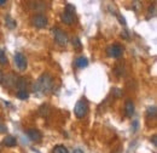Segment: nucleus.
<instances>
[{
  "label": "nucleus",
  "instance_id": "obj_1",
  "mask_svg": "<svg viewBox=\"0 0 157 153\" xmlns=\"http://www.w3.org/2000/svg\"><path fill=\"white\" fill-rule=\"evenodd\" d=\"M53 86V79L48 73H44L38 78V80L34 83L33 85V91L36 94L41 95H46L51 91Z\"/></svg>",
  "mask_w": 157,
  "mask_h": 153
},
{
  "label": "nucleus",
  "instance_id": "obj_2",
  "mask_svg": "<svg viewBox=\"0 0 157 153\" xmlns=\"http://www.w3.org/2000/svg\"><path fill=\"white\" fill-rule=\"evenodd\" d=\"M74 113L80 119L81 118H85L87 115V113H88V102H87V100L85 97L80 98L78 102H76V105L74 107Z\"/></svg>",
  "mask_w": 157,
  "mask_h": 153
},
{
  "label": "nucleus",
  "instance_id": "obj_3",
  "mask_svg": "<svg viewBox=\"0 0 157 153\" xmlns=\"http://www.w3.org/2000/svg\"><path fill=\"white\" fill-rule=\"evenodd\" d=\"M52 33H53V37H55V40L56 43L60 45V46H65L67 43H68V35L64 31H62L60 28H52Z\"/></svg>",
  "mask_w": 157,
  "mask_h": 153
},
{
  "label": "nucleus",
  "instance_id": "obj_4",
  "mask_svg": "<svg viewBox=\"0 0 157 153\" xmlns=\"http://www.w3.org/2000/svg\"><path fill=\"white\" fill-rule=\"evenodd\" d=\"M30 23L36 27V28H45L48 23V19L45 15L42 14H36V15H33L32 19H30Z\"/></svg>",
  "mask_w": 157,
  "mask_h": 153
},
{
  "label": "nucleus",
  "instance_id": "obj_5",
  "mask_svg": "<svg viewBox=\"0 0 157 153\" xmlns=\"http://www.w3.org/2000/svg\"><path fill=\"white\" fill-rule=\"evenodd\" d=\"M122 54H123V49L118 44H114V45H110L106 48V55L109 57L118 58L122 56Z\"/></svg>",
  "mask_w": 157,
  "mask_h": 153
},
{
  "label": "nucleus",
  "instance_id": "obj_6",
  "mask_svg": "<svg viewBox=\"0 0 157 153\" xmlns=\"http://www.w3.org/2000/svg\"><path fill=\"white\" fill-rule=\"evenodd\" d=\"M15 63H16V66H17V68L20 71H25L27 69L28 62H27L25 56L22 52H16V55H15Z\"/></svg>",
  "mask_w": 157,
  "mask_h": 153
},
{
  "label": "nucleus",
  "instance_id": "obj_7",
  "mask_svg": "<svg viewBox=\"0 0 157 153\" xmlns=\"http://www.w3.org/2000/svg\"><path fill=\"white\" fill-rule=\"evenodd\" d=\"M27 135L34 142H40L41 139H42V134L40 133L39 130H36V129H28L27 130Z\"/></svg>",
  "mask_w": 157,
  "mask_h": 153
},
{
  "label": "nucleus",
  "instance_id": "obj_8",
  "mask_svg": "<svg viewBox=\"0 0 157 153\" xmlns=\"http://www.w3.org/2000/svg\"><path fill=\"white\" fill-rule=\"evenodd\" d=\"M60 19H62V22H63V23H65V24L70 26V24H73V23H74L75 15H73V14H70V12H68V11H64V12H62V14H60Z\"/></svg>",
  "mask_w": 157,
  "mask_h": 153
},
{
  "label": "nucleus",
  "instance_id": "obj_9",
  "mask_svg": "<svg viewBox=\"0 0 157 153\" xmlns=\"http://www.w3.org/2000/svg\"><path fill=\"white\" fill-rule=\"evenodd\" d=\"M2 143L6 146V147H15L17 145V140L15 136H11V135H7L5 136V139L2 140Z\"/></svg>",
  "mask_w": 157,
  "mask_h": 153
},
{
  "label": "nucleus",
  "instance_id": "obj_10",
  "mask_svg": "<svg viewBox=\"0 0 157 153\" xmlns=\"http://www.w3.org/2000/svg\"><path fill=\"white\" fill-rule=\"evenodd\" d=\"M124 110H126V115L127 117H132L134 114V103L132 100H127L124 103Z\"/></svg>",
  "mask_w": 157,
  "mask_h": 153
},
{
  "label": "nucleus",
  "instance_id": "obj_11",
  "mask_svg": "<svg viewBox=\"0 0 157 153\" xmlns=\"http://www.w3.org/2000/svg\"><path fill=\"white\" fill-rule=\"evenodd\" d=\"M16 81H17V78L13 76V74H10V76H7L5 78V86L6 88H12L13 85L16 86Z\"/></svg>",
  "mask_w": 157,
  "mask_h": 153
},
{
  "label": "nucleus",
  "instance_id": "obj_12",
  "mask_svg": "<svg viewBox=\"0 0 157 153\" xmlns=\"http://www.w3.org/2000/svg\"><path fill=\"white\" fill-rule=\"evenodd\" d=\"M87 66H88V60L86 57L80 56V57H78L75 60V67H78V68H85Z\"/></svg>",
  "mask_w": 157,
  "mask_h": 153
},
{
  "label": "nucleus",
  "instance_id": "obj_13",
  "mask_svg": "<svg viewBox=\"0 0 157 153\" xmlns=\"http://www.w3.org/2000/svg\"><path fill=\"white\" fill-rule=\"evenodd\" d=\"M16 86H17L18 91H21V90H27V79H25L24 76H20V78H17Z\"/></svg>",
  "mask_w": 157,
  "mask_h": 153
},
{
  "label": "nucleus",
  "instance_id": "obj_14",
  "mask_svg": "<svg viewBox=\"0 0 157 153\" xmlns=\"http://www.w3.org/2000/svg\"><path fill=\"white\" fill-rule=\"evenodd\" d=\"M5 22H6L5 24H6L10 29H13V28L16 27V24H17V23H16V21H15V19H12L10 16H6V17H5Z\"/></svg>",
  "mask_w": 157,
  "mask_h": 153
},
{
  "label": "nucleus",
  "instance_id": "obj_15",
  "mask_svg": "<svg viewBox=\"0 0 157 153\" xmlns=\"http://www.w3.org/2000/svg\"><path fill=\"white\" fill-rule=\"evenodd\" d=\"M52 153H69L68 150L63 146V145H57L55 148H53V152Z\"/></svg>",
  "mask_w": 157,
  "mask_h": 153
},
{
  "label": "nucleus",
  "instance_id": "obj_16",
  "mask_svg": "<svg viewBox=\"0 0 157 153\" xmlns=\"http://www.w3.org/2000/svg\"><path fill=\"white\" fill-rule=\"evenodd\" d=\"M16 96H17V98H20V100H27V98L29 97V94H28L27 90H21V91H18V93L16 94Z\"/></svg>",
  "mask_w": 157,
  "mask_h": 153
},
{
  "label": "nucleus",
  "instance_id": "obj_17",
  "mask_svg": "<svg viewBox=\"0 0 157 153\" xmlns=\"http://www.w3.org/2000/svg\"><path fill=\"white\" fill-rule=\"evenodd\" d=\"M39 114L41 117H45V115L48 114V106L47 105H42L39 108Z\"/></svg>",
  "mask_w": 157,
  "mask_h": 153
},
{
  "label": "nucleus",
  "instance_id": "obj_18",
  "mask_svg": "<svg viewBox=\"0 0 157 153\" xmlns=\"http://www.w3.org/2000/svg\"><path fill=\"white\" fill-rule=\"evenodd\" d=\"M7 63V57H6V54H5V51L4 50H1L0 49V64H6Z\"/></svg>",
  "mask_w": 157,
  "mask_h": 153
},
{
  "label": "nucleus",
  "instance_id": "obj_19",
  "mask_svg": "<svg viewBox=\"0 0 157 153\" xmlns=\"http://www.w3.org/2000/svg\"><path fill=\"white\" fill-rule=\"evenodd\" d=\"M73 46H74V49H81V41L78 37L73 38Z\"/></svg>",
  "mask_w": 157,
  "mask_h": 153
},
{
  "label": "nucleus",
  "instance_id": "obj_20",
  "mask_svg": "<svg viewBox=\"0 0 157 153\" xmlns=\"http://www.w3.org/2000/svg\"><path fill=\"white\" fill-rule=\"evenodd\" d=\"M147 115H149V117H150V115H152V117L156 115V107H155V106L147 108Z\"/></svg>",
  "mask_w": 157,
  "mask_h": 153
},
{
  "label": "nucleus",
  "instance_id": "obj_21",
  "mask_svg": "<svg viewBox=\"0 0 157 153\" xmlns=\"http://www.w3.org/2000/svg\"><path fill=\"white\" fill-rule=\"evenodd\" d=\"M65 11H68V12L75 15V7H74L73 5H70V4H67V6H65Z\"/></svg>",
  "mask_w": 157,
  "mask_h": 153
},
{
  "label": "nucleus",
  "instance_id": "obj_22",
  "mask_svg": "<svg viewBox=\"0 0 157 153\" xmlns=\"http://www.w3.org/2000/svg\"><path fill=\"white\" fill-rule=\"evenodd\" d=\"M114 94H115L116 97H118V96L122 95V91H121V90H118V89H115V90H114Z\"/></svg>",
  "mask_w": 157,
  "mask_h": 153
},
{
  "label": "nucleus",
  "instance_id": "obj_23",
  "mask_svg": "<svg viewBox=\"0 0 157 153\" xmlns=\"http://www.w3.org/2000/svg\"><path fill=\"white\" fill-rule=\"evenodd\" d=\"M117 17H118V21H120V22H121V24H126V19H123V17H122V16H121V15H118Z\"/></svg>",
  "mask_w": 157,
  "mask_h": 153
},
{
  "label": "nucleus",
  "instance_id": "obj_24",
  "mask_svg": "<svg viewBox=\"0 0 157 153\" xmlns=\"http://www.w3.org/2000/svg\"><path fill=\"white\" fill-rule=\"evenodd\" d=\"M2 80H4V76H2V72L0 71V83H2Z\"/></svg>",
  "mask_w": 157,
  "mask_h": 153
},
{
  "label": "nucleus",
  "instance_id": "obj_25",
  "mask_svg": "<svg viewBox=\"0 0 157 153\" xmlns=\"http://www.w3.org/2000/svg\"><path fill=\"white\" fill-rule=\"evenodd\" d=\"M6 4V0H0V6H4Z\"/></svg>",
  "mask_w": 157,
  "mask_h": 153
},
{
  "label": "nucleus",
  "instance_id": "obj_26",
  "mask_svg": "<svg viewBox=\"0 0 157 153\" xmlns=\"http://www.w3.org/2000/svg\"><path fill=\"white\" fill-rule=\"evenodd\" d=\"M152 142H154V145H156V135L152 136Z\"/></svg>",
  "mask_w": 157,
  "mask_h": 153
},
{
  "label": "nucleus",
  "instance_id": "obj_27",
  "mask_svg": "<svg viewBox=\"0 0 157 153\" xmlns=\"http://www.w3.org/2000/svg\"><path fill=\"white\" fill-rule=\"evenodd\" d=\"M74 153H83V152H82L81 150H75V151H74Z\"/></svg>",
  "mask_w": 157,
  "mask_h": 153
},
{
  "label": "nucleus",
  "instance_id": "obj_28",
  "mask_svg": "<svg viewBox=\"0 0 157 153\" xmlns=\"http://www.w3.org/2000/svg\"><path fill=\"white\" fill-rule=\"evenodd\" d=\"M0 124H1V119H0Z\"/></svg>",
  "mask_w": 157,
  "mask_h": 153
}]
</instances>
